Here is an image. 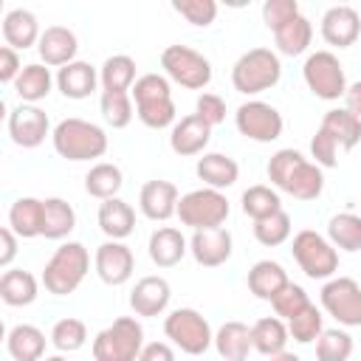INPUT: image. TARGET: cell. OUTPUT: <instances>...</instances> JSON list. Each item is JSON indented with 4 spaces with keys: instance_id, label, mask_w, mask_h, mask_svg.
<instances>
[{
    "instance_id": "obj_1",
    "label": "cell",
    "mask_w": 361,
    "mask_h": 361,
    "mask_svg": "<svg viewBox=\"0 0 361 361\" xmlns=\"http://www.w3.org/2000/svg\"><path fill=\"white\" fill-rule=\"evenodd\" d=\"M265 172H268V180L279 192H285V195H290L296 200H316L322 195V189H324L322 166H316L299 149H290V147L288 149H276L271 155Z\"/></svg>"
},
{
    "instance_id": "obj_2",
    "label": "cell",
    "mask_w": 361,
    "mask_h": 361,
    "mask_svg": "<svg viewBox=\"0 0 361 361\" xmlns=\"http://www.w3.org/2000/svg\"><path fill=\"white\" fill-rule=\"evenodd\" d=\"M135 116L149 130H166L175 127V102H172V85L164 73H144L135 79L133 90Z\"/></svg>"
},
{
    "instance_id": "obj_3",
    "label": "cell",
    "mask_w": 361,
    "mask_h": 361,
    "mask_svg": "<svg viewBox=\"0 0 361 361\" xmlns=\"http://www.w3.org/2000/svg\"><path fill=\"white\" fill-rule=\"evenodd\" d=\"M51 144H54L56 155L65 161H93V158H102L107 152L110 141L99 124L71 116L54 127Z\"/></svg>"
},
{
    "instance_id": "obj_4",
    "label": "cell",
    "mask_w": 361,
    "mask_h": 361,
    "mask_svg": "<svg viewBox=\"0 0 361 361\" xmlns=\"http://www.w3.org/2000/svg\"><path fill=\"white\" fill-rule=\"evenodd\" d=\"M87 271H90V254H87V248L82 243H76V240H68L45 262V268H42V285L54 296H68V293H73L85 282Z\"/></svg>"
},
{
    "instance_id": "obj_5",
    "label": "cell",
    "mask_w": 361,
    "mask_h": 361,
    "mask_svg": "<svg viewBox=\"0 0 361 361\" xmlns=\"http://www.w3.org/2000/svg\"><path fill=\"white\" fill-rule=\"evenodd\" d=\"M279 79H282V62L279 54L271 48H248L231 65V85L243 96H257L262 90H271Z\"/></svg>"
},
{
    "instance_id": "obj_6",
    "label": "cell",
    "mask_w": 361,
    "mask_h": 361,
    "mask_svg": "<svg viewBox=\"0 0 361 361\" xmlns=\"http://www.w3.org/2000/svg\"><path fill=\"white\" fill-rule=\"evenodd\" d=\"M90 350L93 361H138L144 350V327L135 316H118L96 333Z\"/></svg>"
},
{
    "instance_id": "obj_7",
    "label": "cell",
    "mask_w": 361,
    "mask_h": 361,
    "mask_svg": "<svg viewBox=\"0 0 361 361\" xmlns=\"http://www.w3.org/2000/svg\"><path fill=\"white\" fill-rule=\"evenodd\" d=\"M290 254H293L296 265L305 271V276H310V279H333L338 271L336 245L313 228H302L293 234Z\"/></svg>"
},
{
    "instance_id": "obj_8",
    "label": "cell",
    "mask_w": 361,
    "mask_h": 361,
    "mask_svg": "<svg viewBox=\"0 0 361 361\" xmlns=\"http://www.w3.org/2000/svg\"><path fill=\"white\" fill-rule=\"evenodd\" d=\"M228 214H231V206H228L226 195L217 189H209V186L192 189V192L180 195V200H178V217L192 231L220 228L228 220Z\"/></svg>"
},
{
    "instance_id": "obj_9",
    "label": "cell",
    "mask_w": 361,
    "mask_h": 361,
    "mask_svg": "<svg viewBox=\"0 0 361 361\" xmlns=\"http://www.w3.org/2000/svg\"><path fill=\"white\" fill-rule=\"evenodd\" d=\"M166 338L186 355H203L214 344V333L203 313L195 307H178L164 319Z\"/></svg>"
},
{
    "instance_id": "obj_10",
    "label": "cell",
    "mask_w": 361,
    "mask_h": 361,
    "mask_svg": "<svg viewBox=\"0 0 361 361\" xmlns=\"http://www.w3.org/2000/svg\"><path fill=\"white\" fill-rule=\"evenodd\" d=\"M164 76L186 90H203L212 82V62L189 45H166L161 51Z\"/></svg>"
},
{
    "instance_id": "obj_11",
    "label": "cell",
    "mask_w": 361,
    "mask_h": 361,
    "mask_svg": "<svg viewBox=\"0 0 361 361\" xmlns=\"http://www.w3.org/2000/svg\"><path fill=\"white\" fill-rule=\"evenodd\" d=\"M302 79H305L307 90L324 102L344 99V93H347L344 65L338 62V56L333 51H313L302 65Z\"/></svg>"
},
{
    "instance_id": "obj_12",
    "label": "cell",
    "mask_w": 361,
    "mask_h": 361,
    "mask_svg": "<svg viewBox=\"0 0 361 361\" xmlns=\"http://www.w3.org/2000/svg\"><path fill=\"white\" fill-rule=\"evenodd\" d=\"M322 307L341 327H361V285L353 276H333L322 285Z\"/></svg>"
},
{
    "instance_id": "obj_13",
    "label": "cell",
    "mask_w": 361,
    "mask_h": 361,
    "mask_svg": "<svg viewBox=\"0 0 361 361\" xmlns=\"http://www.w3.org/2000/svg\"><path fill=\"white\" fill-rule=\"evenodd\" d=\"M234 124H237V133L245 135L248 141H257V144H271L282 135V113L268 104V102H259V99H251V102H243L234 113Z\"/></svg>"
},
{
    "instance_id": "obj_14",
    "label": "cell",
    "mask_w": 361,
    "mask_h": 361,
    "mask_svg": "<svg viewBox=\"0 0 361 361\" xmlns=\"http://www.w3.org/2000/svg\"><path fill=\"white\" fill-rule=\"evenodd\" d=\"M93 268L104 285L118 288V285L130 282V276L135 271V257L121 240H104L93 254Z\"/></svg>"
},
{
    "instance_id": "obj_15",
    "label": "cell",
    "mask_w": 361,
    "mask_h": 361,
    "mask_svg": "<svg viewBox=\"0 0 361 361\" xmlns=\"http://www.w3.org/2000/svg\"><path fill=\"white\" fill-rule=\"evenodd\" d=\"M51 121H48V113L37 104H20L8 113V135L17 147L23 149H34L39 147L48 135H51Z\"/></svg>"
},
{
    "instance_id": "obj_16",
    "label": "cell",
    "mask_w": 361,
    "mask_h": 361,
    "mask_svg": "<svg viewBox=\"0 0 361 361\" xmlns=\"http://www.w3.org/2000/svg\"><path fill=\"white\" fill-rule=\"evenodd\" d=\"M361 37V14L353 6H330L322 14V39L333 48H350Z\"/></svg>"
},
{
    "instance_id": "obj_17",
    "label": "cell",
    "mask_w": 361,
    "mask_h": 361,
    "mask_svg": "<svg viewBox=\"0 0 361 361\" xmlns=\"http://www.w3.org/2000/svg\"><path fill=\"white\" fill-rule=\"evenodd\" d=\"M231 251H234V240H231V231L223 228V226L220 228L195 231L192 240H189V254L203 268H217V265L228 262Z\"/></svg>"
},
{
    "instance_id": "obj_18",
    "label": "cell",
    "mask_w": 361,
    "mask_h": 361,
    "mask_svg": "<svg viewBox=\"0 0 361 361\" xmlns=\"http://www.w3.org/2000/svg\"><path fill=\"white\" fill-rule=\"evenodd\" d=\"M178 186L172 180H147L138 192V209L147 220L152 223H164L169 220L172 214H178Z\"/></svg>"
},
{
    "instance_id": "obj_19",
    "label": "cell",
    "mask_w": 361,
    "mask_h": 361,
    "mask_svg": "<svg viewBox=\"0 0 361 361\" xmlns=\"http://www.w3.org/2000/svg\"><path fill=\"white\" fill-rule=\"evenodd\" d=\"M169 299H172V288L164 276H141L130 290V307L135 316L144 319L161 316L169 307Z\"/></svg>"
},
{
    "instance_id": "obj_20",
    "label": "cell",
    "mask_w": 361,
    "mask_h": 361,
    "mask_svg": "<svg viewBox=\"0 0 361 361\" xmlns=\"http://www.w3.org/2000/svg\"><path fill=\"white\" fill-rule=\"evenodd\" d=\"M39 59L48 68H65L71 62H76V51H79V39L71 28L65 25H48L37 42Z\"/></svg>"
},
{
    "instance_id": "obj_21",
    "label": "cell",
    "mask_w": 361,
    "mask_h": 361,
    "mask_svg": "<svg viewBox=\"0 0 361 361\" xmlns=\"http://www.w3.org/2000/svg\"><path fill=\"white\" fill-rule=\"evenodd\" d=\"M209 141H212V127L203 118H197L195 113L192 116H183L180 121H175V127L169 133V147L180 158L203 155V149L209 147Z\"/></svg>"
},
{
    "instance_id": "obj_22",
    "label": "cell",
    "mask_w": 361,
    "mask_h": 361,
    "mask_svg": "<svg viewBox=\"0 0 361 361\" xmlns=\"http://www.w3.org/2000/svg\"><path fill=\"white\" fill-rule=\"evenodd\" d=\"M99 85H102L99 82V71L90 62L76 59V62H71V65L56 71V87H59V93L65 99H76V102L87 99L90 93H96Z\"/></svg>"
},
{
    "instance_id": "obj_23",
    "label": "cell",
    "mask_w": 361,
    "mask_h": 361,
    "mask_svg": "<svg viewBox=\"0 0 361 361\" xmlns=\"http://www.w3.org/2000/svg\"><path fill=\"white\" fill-rule=\"evenodd\" d=\"M195 175L209 186V189H228L237 183L240 178V164L231 158V155H223V152H203L195 164Z\"/></svg>"
},
{
    "instance_id": "obj_24",
    "label": "cell",
    "mask_w": 361,
    "mask_h": 361,
    "mask_svg": "<svg viewBox=\"0 0 361 361\" xmlns=\"http://www.w3.org/2000/svg\"><path fill=\"white\" fill-rule=\"evenodd\" d=\"M39 37H42V31H39V23H37L34 11H28V8L6 11V17H3V39H6L8 48L25 51V48L37 45Z\"/></svg>"
},
{
    "instance_id": "obj_25",
    "label": "cell",
    "mask_w": 361,
    "mask_h": 361,
    "mask_svg": "<svg viewBox=\"0 0 361 361\" xmlns=\"http://www.w3.org/2000/svg\"><path fill=\"white\" fill-rule=\"evenodd\" d=\"M99 228L107 240H127L135 228V212L127 200L121 197H110V200H102L99 203Z\"/></svg>"
},
{
    "instance_id": "obj_26",
    "label": "cell",
    "mask_w": 361,
    "mask_h": 361,
    "mask_svg": "<svg viewBox=\"0 0 361 361\" xmlns=\"http://www.w3.org/2000/svg\"><path fill=\"white\" fill-rule=\"evenodd\" d=\"M147 251H149V259L158 265V268H172L178 265L186 251H189V243L186 237L172 228V226H161L149 234V243H147Z\"/></svg>"
},
{
    "instance_id": "obj_27",
    "label": "cell",
    "mask_w": 361,
    "mask_h": 361,
    "mask_svg": "<svg viewBox=\"0 0 361 361\" xmlns=\"http://www.w3.org/2000/svg\"><path fill=\"white\" fill-rule=\"evenodd\" d=\"M42 220H45V206L39 197H17L8 209V228L20 240L42 237Z\"/></svg>"
},
{
    "instance_id": "obj_28",
    "label": "cell",
    "mask_w": 361,
    "mask_h": 361,
    "mask_svg": "<svg viewBox=\"0 0 361 361\" xmlns=\"http://www.w3.org/2000/svg\"><path fill=\"white\" fill-rule=\"evenodd\" d=\"M288 271L276 262V259H259L248 268V290L262 299V302H274V296L288 285Z\"/></svg>"
},
{
    "instance_id": "obj_29",
    "label": "cell",
    "mask_w": 361,
    "mask_h": 361,
    "mask_svg": "<svg viewBox=\"0 0 361 361\" xmlns=\"http://www.w3.org/2000/svg\"><path fill=\"white\" fill-rule=\"evenodd\" d=\"M54 82H56V76H51V68H48V65H42V62H28V65L20 71V76H17V82H14L11 87H14V93L23 99V104H37V102L48 99Z\"/></svg>"
},
{
    "instance_id": "obj_30",
    "label": "cell",
    "mask_w": 361,
    "mask_h": 361,
    "mask_svg": "<svg viewBox=\"0 0 361 361\" xmlns=\"http://www.w3.org/2000/svg\"><path fill=\"white\" fill-rule=\"evenodd\" d=\"M6 350L14 361H42L45 358V333L34 324H14L6 333Z\"/></svg>"
},
{
    "instance_id": "obj_31",
    "label": "cell",
    "mask_w": 361,
    "mask_h": 361,
    "mask_svg": "<svg viewBox=\"0 0 361 361\" xmlns=\"http://www.w3.org/2000/svg\"><path fill=\"white\" fill-rule=\"evenodd\" d=\"M288 338H290L288 324H285L279 316H262V319H257V322L251 324V341H254V350H257L259 355H265V358L285 353Z\"/></svg>"
},
{
    "instance_id": "obj_32",
    "label": "cell",
    "mask_w": 361,
    "mask_h": 361,
    "mask_svg": "<svg viewBox=\"0 0 361 361\" xmlns=\"http://www.w3.org/2000/svg\"><path fill=\"white\" fill-rule=\"evenodd\" d=\"M37 290H39L37 276L28 274V271H23V268H8L0 276V299L8 307H25V305H31L37 299Z\"/></svg>"
},
{
    "instance_id": "obj_33",
    "label": "cell",
    "mask_w": 361,
    "mask_h": 361,
    "mask_svg": "<svg viewBox=\"0 0 361 361\" xmlns=\"http://www.w3.org/2000/svg\"><path fill=\"white\" fill-rule=\"evenodd\" d=\"M214 350H217L220 358H226V361H245L248 353L254 350L251 327L243 324V322H226V324L214 333Z\"/></svg>"
},
{
    "instance_id": "obj_34",
    "label": "cell",
    "mask_w": 361,
    "mask_h": 361,
    "mask_svg": "<svg viewBox=\"0 0 361 361\" xmlns=\"http://www.w3.org/2000/svg\"><path fill=\"white\" fill-rule=\"evenodd\" d=\"M319 127L338 144V149H353L361 141V118H355L347 107L327 110L322 116V124Z\"/></svg>"
},
{
    "instance_id": "obj_35",
    "label": "cell",
    "mask_w": 361,
    "mask_h": 361,
    "mask_svg": "<svg viewBox=\"0 0 361 361\" xmlns=\"http://www.w3.org/2000/svg\"><path fill=\"white\" fill-rule=\"evenodd\" d=\"M99 82H102V90L130 93L133 85H135V59L127 56V54L107 56L99 68Z\"/></svg>"
},
{
    "instance_id": "obj_36",
    "label": "cell",
    "mask_w": 361,
    "mask_h": 361,
    "mask_svg": "<svg viewBox=\"0 0 361 361\" xmlns=\"http://www.w3.org/2000/svg\"><path fill=\"white\" fill-rule=\"evenodd\" d=\"M121 186H124L121 169H118L116 164H107V161L93 164V166L87 169V175H85V192H87L90 197H96V200L118 197Z\"/></svg>"
},
{
    "instance_id": "obj_37",
    "label": "cell",
    "mask_w": 361,
    "mask_h": 361,
    "mask_svg": "<svg viewBox=\"0 0 361 361\" xmlns=\"http://www.w3.org/2000/svg\"><path fill=\"white\" fill-rule=\"evenodd\" d=\"M45 220H42V237L45 240H65L76 228V212L65 197H45Z\"/></svg>"
},
{
    "instance_id": "obj_38",
    "label": "cell",
    "mask_w": 361,
    "mask_h": 361,
    "mask_svg": "<svg viewBox=\"0 0 361 361\" xmlns=\"http://www.w3.org/2000/svg\"><path fill=\"white\" fill-rule=\"evenodd\" d=\"M310 39H313V23H310L305 14L293 17L290 23H285L282 28L274 31L276 51L285 54V56H299V54H305L307 45H310Z\"/></svg>"
},
{
    "instance_id": "obj_39",
    "label": "cell",
    "mask_w": 361,
    "mask_h": 361,
    "mask_svg": "<svg viewBox=\"0 0 361 361\" xmlns=\"http://www.w3.org/2000/svg\"><path fill=\"white\" fill-rule=\"evenodd\" d=\"M327 240L336 245V251H361V214L338 212L327 223Z\"/></svg>"
},
{
    "instance_id": "obj_40",
    "label": "cell",
    "mask_w": 361,
    "mask_h": 361,
    "mask_svg": "<svg viewBox=\"0 0 361 361\" xmlns=\"http://www.w3.org/2000/svg\"><path fill=\"white\" fill-rule=\"evenodd\" d=\"M240 203H243V214L251 217L254 223H257V220H265V217H271V214H276V212H282L279 192L271 189V186H265V183L248 186V189L243 192Z\"/></svg>"
},
{
    "instance_id": "obj_41",
    "label": "cell",
    "mask_w": 361,
    "mask_h": 361,
    "mask_svg": "<svg viewBox=\"0 0 361 361\" xmlns=\"http://www.w3.org/2000/svg\"><path fill=\"white\" fill-rule=\"evenodd\" d=\"M99 110H102V118L113 127V130H124L133 116H135V104H133V96L130 93H113V90H102L99 96Z\"/></svg>"
},
{
    "instance_id": "obj_42",
    "label": "cell",
    "mask_w": 361,
    "mask_h": 361,
    "mask_svg": "<svg viewBox=\"0 0 361 361\" xmlns=\"http://www.w3.org/2000/svg\"><path fill=\"white\" fill-rule=\"evenodd\" d=\"M353 336L341 327H330L316 338V361H350L353 355Z\"/></svg>"
},
{
    "instance_id": "obj_43",
    "label": "cell",
    "mask_w": 361,
    "mask_h": 361,
    "mask_svg": "<svg viewBox=\"0 0 361 361\" xmlns=\"http://www.w3.org/2000/svg\"><path fill=\"white\" fill-rule=\"evenodd\" d=\"M87 341V327L82 319H73V316H65L59 319L54 327H51V344L59 350V353H76L82 350Z\"/></svg>"
},
{
    "instance_id": "obj_44",
    "label": "cell",
    "mask_w": 361,
    "mask_h": 361,
    "mask_svg": "<svg viewBox=\"0 0 361 361\" xmlns=\"http://www.w3.org/2000/svg\"><path fill=\"white\" fill-rule=\"evenodd\" d=\"M290 228H293L290 226V214L282 209V212L254 223V240L259 245H265V248H276V245H282L290 237Z\"/></svg>"
},
{
    "instance_id": "obj_45",
    "label": "cell",
    "mask_w": 361,
    "mask_h": 361,
    "mask_svg": "<svg viewBox=\"0 0 361 361\" xmlns=\"http://www.w3.org/2000/svg\"><path fill=\"white\" fill-rule=\"evenodd\" d=\"M288 324V333H290V338L293 341H299V344H310V341H316L322 333H324V316H322V310L310 302L299 316H293L290 322H285Z\"/></svg>"
},
{
    "instance_id": "obj_46",
    "label": "cell",
    "mask_w": 361,
    "mask_h": 361,
    "mask_svg": "<svg viewBox=\"0 0 361 361\" xmlns=\"http://www.w3.org/2000/svg\"><path fill=\"white\" fill-rule=\"evenodd\" d=\"M307 305H310V296H307V290H305L302 285H296V282H288V285L274 296V302H271L274 313H276L282 322H290V319L299 316Z\"/></svg>"
},
{
    "instance_id": "obj_47",
    "label": "cell",
    "mask_w": 361,
    "mask_h": 361,
    "mask_svg": "<svg viewBox=\"0 0 361 361\" xmlns=\"http://www.w3.org/2000/svg\"><path fill=\"white\" fill-rule=\"evenodd\" d=\"M172 8H175L189 25H197V28L212 25L214 17H217V3H214V0H175Z\"/></svg>"
},
{
    "instance_id": "obj_48",
    "label": "cell",
    "mask_w": 361,
    "mask_h": 361,
    "mask_svg": "<svg viewBox=\"0 0 361 361\" xmlns=\"http://www.w3.org/2000/svg\"><path fill=\"white\" fill-rule=\"evenodd\" d=\"M302 11H299V3L296 0H265L262 3V23L271 28V31H276V28H282L285 23H290L293 17H299Z\"/></svg>"
},
{
    "instance_id": "obj_49",
    "label": "cell",
    "mask_w": 361,
    "mask_h": 361,
    "mask_svg": "<svg viewBox=\"0 0 361 361\" xmlns=\"http://www.w3.org/2000/svg\"><path fill=\"white\" fill-rule=\"evenodd\" d=\"M310 158H313V164L316 166H322V169H333L336 164H338V144L319 127L316 133H313V138H310Z\"/></svg>"
},
{
    "instance_id": "obj_50",
    "label": "cell",
    "mask_w": 361,
    "mask_h": 361,
    "mask_svg": "<svg viewBox=\"0 0 361 361\" xmlns=\"http://www.w3.org/2000/svg\"><path fill=\"white\" fill-rule=\"evenodd\" d=\"M195 116L203 118V121L214 130L217 124L226 121V102H223L217 93H200L197 102H195Z\"/></svg>"
},
{
    "instance_id": "obj_51",
    "label": "cell",
    "mask_w": 361,
    "mask_h": 361,
    "mask_svg": "<svg viewBox=\"0 0 361 361\" xmlns=\"http://www.w3.org/2000/svg\"><path fill=\"white\" fill-rule=\"evenodd\" d=\"M23 68H25V65H23L20 54H17L14 48L3 45V48H0V82H3V85H14Z\"/></svg>"
},
{
    "instance_id": "obj_52",
    "label": "cell",
    "mask_w": 361,
    "mask_h": 361,
    "mask_svg": "<svg viewBox=\"0 0 361 361\" xmlns=\"http://www.w3.org/2000/svg\"><path fill=\"white\" fill-rule=\"evenodd\" d=\"M14 257H17V234L6 226V228H0V268L8 271Z\"/></svg>"
},
{
    "instance_id": "obj_53",
    "label": "cell",
    "mask_w": 361,
    "mask_h": 361,
    "mask_svg": "<svg viewBox=\"0 0 361 361\" xmlns=\"http://www.w3.org/2000/svg\"><path fill=\"white\" fill-rule=\"evenodd\" d=\"M138 361H175V353L166 341H149V344H144Z\"/></svg>"
},
{
    "instance_id": "obj_54",
    "label": "cell",
    "mask_w": 361,
    "mask_h": 361,
    "mask_svg": "<svg viewBox=\"0 0 361 361\" xmlns=\"http://www.w3.org/2000/svg\"><path fill=\"white\" fill-rule=\"evenodd\" d=\"M344 107L355 116V118H361V79L358 82H353V85H347V93H344Z\"/></svg>"
},
{
    "instance_id": "obj_55",
    "label": "cell",
    "mask_w": 361,
    "mask_h": 361,
    "mask_svg": "<svg viewBox=\"0 0 361 361\" xmlns=\"http://www.w3.org/2000/svg\"><path fill=\"white\" fill-rule=\"evenodd\" d=\"M268 361H302V358H299L296 353H288V350H285V353H279V355H271Z\"/></svg>"
},
{
    "instance_id": "obj_56",
    "label": "cell",
    "mask_w": 361,
    "mask_h": 361,
    "mask_svg": "<svg viewBox=\"0 0 361 361\" xmlns=\"http://www.w3.org/2000/svg\"><path fill=\"white\" fill-rule=\"evenodd\" d=\"M42 361H68V358H65V355H45Z\"/></svg>"
}]
</instances>
